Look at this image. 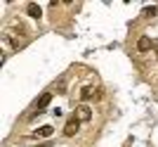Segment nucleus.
Returning <instances> with one entry per match:
<instances>
[{
	"label": "nucleus",
	"instance_id": "nucleus-1",
	"mask_svg": "<svg viewBox=\"0 0 158 147\" xmlns=\"http://www.w3.org/2000/svg\"><path fill=\"white\" fill-rule=\"evenodd\" d=\"M78 126H80V121L76 119V116H71V119L66 121V126H64V135L66 138H73V135L78 133Z\"/></svg>",
	"mask_w": 158,
	"mask_h": 147
},
{
	"label": "nucleus",
	"instance_id": "nucleus-4",
	"mask_svg": "<svg viewBox=\"0 0 158 147\" xmlns=\"http://www.w3.org/2000/svg\"><path fill=\"white\" fill-rule=\"evenodd\" d=\"M50 100H52V95H50V93H43L38 100H35V109H45L47 105H50Z\"/></svg>",
	"mask_w": 158,
	"mask_h": 147
},
{
	"label": "nucleus",
	"instance_id": "nucleus-5",
	"mask_svg": "<svg viewBox=\"0 0 158 147\" xmlns=\"http://www.w3.org/2000/svg\"><path fill=\"white\" fill-rule=\"evenodd\" d=\"M26 12H28V17H33V19H40V14H43V10H40L35 2H28L26 5Z\"/></svg>",
	"mask_w": 158,
	"mask_h": 147
},
{
	"label": "nucleus",
	"instance_id": "nucleus-2",
	"mask_svg": "<svg viewBox=\"0 0 158 147\" xmlns=\"http://www.w3.org/2000/svg\"><path fill=\"white\" fill-rule=\"evenodd\" d=\"M73 116H76L78 121H90V119H92V112H90V107H87V105H80V107L76 109V114H73Z\"/></svg>",
	"mask_w": 158,
	"mask_h": 147
},
{
	"label": "nucleus",
	"instance_id": "nucleus-6",
	"mask_svg": "<svg viewBox=\"0 0 158 147\" xmlns=\"http://www.w3.org/2000/svg\"><path fill=\"white\" fill-rule=\"evenodd\" d=\"M52 133H54V128H52V126H40L35 135H38V138H50Z\"/></svg>",
	"mask_w": 158,
	"mask_h": 147
},
{
	"label": "nucleus",
	"instance_id": "nucleus-8",
	"mask_svg": "<svg viewBox=\"0 0 158 147\" xmlns=\"http://www.w3.org/2000/svg\"><path fill=\"white\" fill-rule=\"evenodd\" d=\"M144 14H146V17H153V14H156V7H146V10H144Z\"/></svg>",
	"mask_w": 158,
	"mask_h": 147
},
{
	"label": "nucleus",
	"instance_id": "nucleus-9",
	"mask_svg": "<svg viewBox=\"0 0 158 147\" xmlns=\"http://www.w3.org/2000/svg\"><path fill=\"white\" fill-rule=\"evenodd\" d=\"M156 50H158V43H156Z\"/></svg>",
	"mask_w": 158,
	"mask_h": 147
},
{
	"label": "nucleus",
	"instance_id": "nucleus-7",
	"mask_svg": "<svg viewBox=\"0 0 158 147\" xmlns=\"http://www.w3.org/2000/svg\"><path fill=\"white\" fill-rule=\"evenodd\" d=\"M92 95H94V88L92 86H85L83 90H80V97H83V100H90Z\"/></svg>",
	"mask_w": 158,
	"mask_h": 147
},
{
	"label": "nucleus",
	"instance_id": "nucleus-3",
	"mask_svg": "<svg viewBox=\"0 0 158 147\" xmlns=\"http://www.w3.org/2000/svg\"><path fill=\"white\" fill-rule=\"evenodd\" d=\"M151 47H153V43H151L149 36H142V38L137 40V50H139V52H149Z\"/></svg>",
	"mask_w": 158,
	"mask_h": 147
}]
</instances>
